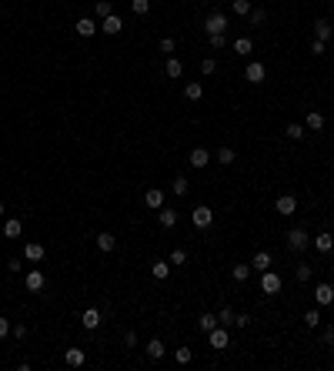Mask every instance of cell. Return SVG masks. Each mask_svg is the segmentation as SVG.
Wrapping results in <instances>:
<instances>
[{
  "label": "cell",
  "mask_w": 334,
  "mask_h": 371,
  "mask_svg": "<svg viewBox=\"0 0 334 371\" xmlns=\"http://www.w3.org/2000/svg\"><path fill=\"white\" fill-rule=\"evenodd\" d=\"M311 248V234L304 227H291L287 231V251H294V254H304Z\"/></svg>",
  "instance_id": "6da1fadb"
},
{
  "label": "cell",
  "mask_w": 334,
  "mask_h": 371,
  "mask_svg": "<svg viewBox=\"0 0 334 371\" xmlns=\"http://www.w3.org/2000/svg\"><path fill=\"white\" fill-rule=\"evenodd\" d=\"M204 30L207 33H224L227 30V17H224L221 10H211V14L204 17Z\"/></svg>",
  "instance_id": "7a4b0ae2"
},
{
  "label": "cell",
  "mask_w": 334,
  "mask_h": 371,
  "mask_svg": "<svg viewBox=\"0 0 334 371\" xmlns=\"http://www.w3.org/2000/svg\"><path fill=\"white\" fill-rule=\"evenodd\" d=\"M191 221H194V227H201V231H204V227L214 224V211L207 208V204H197V208L191 211Z\"/></svg>",
  "instance_id": "3957f363"
},
{
  "label": "cell",
  "mask_w": 334,
  "mask_h": 371,
  "mask_svg": "<svg viewBox=\"0 0 334 371\" xmlns=\"http://www.w3.org/2000/svg\"><path fill=\"white\" fill-rule=\"evenodd\" d=\"M281 284H284V281H281L278 271H271V267H268V271H261V291H264V294H278Z\"/></svg>",
  "instance_id": "277c9868"
},
{
  "label": "cell",
  "mask_w": 334,
  "mask_h": 371,
  "mask_svg": "<svg viewBox=\"0 0 334 371\" xmlns=\"http://www.w3.org/2000/svg\"><path fill=\"white\" fill-rule=\"evenodd\" d=\"M207 341H211V348L224 351V348L231 345V334H227V328H224V324H217L214 331H207Z\"/></svg>",
  "instance_id": "5b68a950"
},
{
  "label": "cell",
  "mask_w": 334,
  "mask_h": 371,
  "mask_svg": "<svg viewBox=\"0 0 334 371\" xmlns=\"http://www.w3.org/2000/svg\"><path fill=\"white\" fill-rule=\"evenodd\" d=\"M264 77H268V67L257 64V60H251V64L244 67V81L247 84H264Z\"/></svg>",
  "instance_id": "8992f818"
},
{
  "label": "cell",
  "mask_w": 334,
  "mask_h": 371,
  "mask_svg": "<svg viewBox=\"0 0 334 371\" xmlns=\"http://www.w3.org/2000/svg\"><path fill=\"white\" fill-rule=\"evenodd\" d=\"M314 301H318V308H327V305H334V284H331V281L318 284V288H314Z\"/></svg>",
  "instance_id": "52a82bcc"
},
{
  "label": "cell",
  "mask_w": 334,
  "mask_h": 371,
  "mask_svg": "<svg viewBox=\"0 0 334 371\" xmlns=\"http://www.w3.org/2000/svg\"><path fill=\"white\" fill-rule=\"evenodd\" d=\"M274 211L284 214V218H287V214H294V211H297V197H294V194H281L278 201H274Z\"/></svg>",
  "instance_id": "ba28073f"
},
{
  "label": "cell",
  "mask_w": 334,
  "mask_h": 371,
  "mask_svg": "<svg viewBox=\"0 0 334 371\" xmlns=\"http://www.w3.org/2000/svg\"><path fill=\"white\" fill-rule=\"evenodd\" d=\"M24 258L30 261V264H40V261L47 258V248L37 244V241H30V244H24Z\"/></svg>",
  "instance_id": "9c48e42d"
},
{
  "label": "cell",
  "mask_w": 334,
  "mask_h": 371,
  "mask_svg": "<svg viewBox=\"0 0 334 371\" xmlns=\"http://www.w3.org/2000/svg\"><path fill=\"white\" fill-rule=\"evenodd\" d=\"M74 30H77V33H80V37H94V33H97V30H101V24H97L94 17H80L77 24H74Z\"/></svg>",
  "instance_id": "30bf717a"
},
{
  "label": "cell",
  "mask_w": 334,
  "mask_h": 371,
  "mask_svg": "<svg viewBox=\"0 0 334 371\" xmlns=\"http://www.w3.org/2000/svg\"><path fill=\"white\" fill-rule=\"evenodd\" d=\"M24 284H27V291H34V294H37V291H44V284H47V278H44V271H37V267H34V271H27Z\"/></svg>",
  "instance_id": "8fae6325"
},
{
  "label": "cell",
  "mask_w": 334,
  "mask_h": 371,
  "mask_svg": "<svg viewBox=\"0 0 334 371\" xmlns=\"http://www.w3.org/2000/svg\"><path fill=\"white\" fill-rule=\"evenodd\" d=\"M311 248L314 251H321V254H327V251L334 248V234H327V231H321L318 238H311Z\"/></svg>",
  "instance_id": "7c38bea8"
},
{
  "label": "cell",
  "mask_w": 334,
  "mask_h": 371,
  "mask_svg": "<svg viewBox=\"0 0 334 371\" xmlns=\"http://www.w3.org/2000/svg\"><path fill=\"white\" fill-rule=\"evenodd\" d=\"M144 204H147V208H154V211H160V208H164V191H160V187L144 191Z\"/></svg>",
  "instance_id": "4fadbf2b"
},
{
  "label": "cell",
  "mask_w": 334,
  "mask_h": 371,
  "mask_svg": "<svg viewBox=\"0 0 334 371\" xmlns=\"http://www.w3.org/2000/svg\"><path fill=\"white\" fill-rule=\"evenodd\" d=\"M101 30H104V33H111V37H114V33H120V30H124V20H120L117 14L104 17V20H101Z\"/></svg>",
  "instance_id": "5bb4252c"
},
{
  "label": "cell",
  "mask_w": 334,
  "mask_h": 371,
  "mask_svg": "<svg viewBox=\"0 0 334 371\" xmlns=\"http://www.w3.org/2000/svg\"><path fill=\"white\" fill-rule=\"evenodd\" d=\"M144 351H147V358H151V361H160V358L167 355V348H164V341H160V338H151Z\"/></svg>",
  "instance_id": "9a60e30c"
},
{
  "label": "cell",
  "mask_w": 334,
  "mask_h": 371,
  "mask_svg": "<svg viewBox=\"0 0 334 371\" xmlns=\"http://www.w3.org/2000/svg\"><path fill=\"white\" fill-rule=\"evenodd\" d=\"M94 241H97V251H104V254H111V251L117 248V241H114V234H111V231H101Z\"/></svg>",
  "instance_id": "2e32d148"
},
{
  "label": "cell",
  "mask_w": 334,
  "mask_h": 371,
  "mask_svg": "<svg viewBox=\"0 0 334 371\" xmlns=\"http://www.w3.org/2000/svg\"><path fill=\"white\" fill-rule=\"evenodd\" d=\"M331 33H334V27L331 24H327V20H324V17H321V20H314V41H331Z\"/></svg>",
  "instance_id": "e0dca14e"
},
{
  "label": "cell",
  "mask_w": 334,
  "mask_h": 371,
  "mask_svg": "<svg viewBox=\"0 0 334 371\" xmlns=\"http://www.w3.org/2000/svg\"><path fill=\"white\" fill-rule=\"evenodd\" d=\"M64 361H67V368H80V364L87 361V355H84L80 348H67V351H64Z\"/></svg>",
  "instance_id": "ac0fdd59"
},
{
  "label": "cell",
  "mask_w": 334,
  "mask_h": 371,
  "mask_svg": "<svg viewBox=\"0 0 334 371\" xmlns=\"http://www.w3.org/2000/svg\"><path fill=\"white\" fill-rule=\"evenodd\" d=\"M20 231H24V224H20L17 218H7V221H4V238H7V241L20 238Z\"/></svg>",
  "instance_id": "d6986e66"
},
{
  "label": "cell",
  "mask_w": 334,
  "mask_h": 371,
  "mask_svg": "<svg viewBox=\"0 0 334 371\" xmlns=\"http://www.w3.org/2000/svg\"><path fill=\"white\" fill-rule=\"evenodd\" d=\"M164 74L171 77V81H177V77L184 74V64L177 60V57H167V64H164Z\"/></svg>",
  "instance_id": "ffe728a7"
},
{
  "label": "cell",
  "mask_w": 334,
  "mask_h": 371,
  "mask_svg": "<svg viewBox=\"0 0 334 371\" xmlns=\"http://www.w3.org/2000/svg\"><path fill=\"white\" fill-rule=\"evenodd\" d=\"M80 321H84V328H87V331L101 328V311H97V308H87V311H84V318H80Z\"/></svg>",
  "instance_id": "44dd1931"
},
{
  "label": "cell",
  "mask_w": 334,
  "mask_h": 371,
  "mask_svg": "<svg viewBox=\"0 0 334 371\" xmlns=\"http://www.w3.org/2000/svg\"><path fill=\"white\" fill-rule=\"evenodd\" d=\"M157 221H160V227H174L177 224V211L174 208H160L157 211Z\"/></svg>",
  "instance_id": "7402d4cb"
},
{
  "label": "cell",
  "mask_w": 334,
  "mask_h": 371,
  "mask_svg": "<svg viewBox=\"0 0 334 371\" xmlns=\"http://www.w3.org/2000/svg\"><path fill=\"white\" fill-rule=\"evenodd\" d=\"M191 164L194 167H207V164H211V154H207L204 147H194L191 151Z\"/></svg>",
  "instance_id": "603a6c76"
},
{
  "label": "cell",
  "mask_w": 334,
  "mask_h": 371,
  "mask_svg": "<svg viewBox=\"0 0 334 371\" xmlns=\"http://www.w3.org/2000/svg\"><path fill=\"white\" fill-rule=\"evenodd\" d=\"M251 267H254V271H268L271 267V254L268 251H257L254 258H251Z\"/></svg>",
  "instance_id": "cb8c5ba5"
},
{
  "label": "cell",
  "mask_w": 334,
  "mask_h": 371,
  "mask_svg": "<svg viewBox=\"0 0 334 371\" xmlns=\"http://www.w3.org/2000/svg\"><path fill=\"white\" fill-rule=\"evenodd\" d=\"M197 328L201 331H214L217 328V315H214V311H204V315L197 318Z\"/></svg>",
  "instance_id": "d4e9b609"
},
{
  "label": "cell",
  "mask_w": 334,
  "mask_h": 371,
  "mask_svg": "<svg viewBox=\"0 0 334 371\" xmlns=\"http://www.w3.org/2000/svg\"><path fill=\"white\" fill-rule=\"evenodd\" d=\"M184 97H187V100H194V104H197L201 97H204V87H201L197 81H191V84H187V87H184Z\"/></svg>",
  "instance_id": "484cf974"
},
{
  "label": "cell",
  "mask_w": 334,
  "mask_h": 371,
  "mask_svg": "<svg viewBox=\"0 0 334 371\" xmlns=\"http://www.w3.org/2000/svg\"><path fill=\"white\" fill-rule=\"evenodd\" d=\"M304 127H308V130H321V127H324V117H321L318 111H311L308 117H304Z\"/></svg>",
  "instance_id": "4316f807"
},
{
  "label": "cell",
  "mask_w": 334,
  "mask_h": 371,
  "mask_svg": "<svg viewBox=\"0 0 334 371\" xmlns=\"http://www.w3.org/2000/svg\"><path fill=\"white\" fill-rule=\"evenodd\" d=\"M234 315H238V311H234L231 305H224L221 311H217V324H224V328H227V324H234Z\"/></svg>",
  "instance_id": "83f0119b"
},
{
  "label": "cell",
  "mask_w": 334,
  "mask_h": 371,
  "mask_svg": "<svg viewBox=\"0 0 334 371\" xmlns=\"http://www.w3.org/2000/svg\"><path fill=\"white\" fill-rule=\"evenodd\" d=\"M151 275L157 278V281H164V278L171 275V264H167V261H154V264H151Z\"/></svg>",
  "instance_id": "f1b7e54d"
},
{
  "label": "cell",
  "mask_w": 334,
  "mask_h": 371,
  "mask_svg": "<svg viewBox=\"0 0 334 371\" xmlns=\"http://www.w3.org/2000/svg\"><path fill=\"white\" fill-rule=\"evenodd\" d=\"M247 275H251V264H234V267H231V278H234L238 284H244Z\"/></svg>",
  "instance_id": "f546056e"
},
{
  "label": "cell",
  "mask_w": 334,
  "mask_h": 371,
  "mask_svg": "<svg viewBox=\"0 0 334 371\" xmlns=\"http://www.w3.org/2000/svg\"><path fill=\"white\" fill-rule=\"evenodd\" d=\"M284 134H287L291 141H301L304 134H308V127H304V124H287V127H284Z\"/></svg>",
  "instance_id": "4dcf8cb0"
},
{
  "label": "cell",
  "mask_w": 334,
  "mask_h": 371,
  "mask_svg": "<svg viewBox=\"0 0 334 371\" xmlns=\"http://www.w3.org/2000/svg\"><path fill=\"white\" fill-rule=\"evenodd\" d=\"M247 17H251V24H254V27H264V24H268V10H264V7H254Z\"/></svg>",
  "instance_id": "1f68e13d"
},
{
  "label": "cell",
  "mask_w": 334,
  "mask_h": 371,
  "mask_svg": "<svg viewBox=\"0 0 334 371\" xmlns=\"http://www.w3.org/2000/svg\"><path fill=\"white\" fill-rule=\"evenodd\" d=\"M234 50H238V54H251V50H254V41H251V37H238V41H234Z\"/></svg>",
  "instance_id": "d6a6232c"
},
{
  "label": "cell",
  "mask_w": 334,
  "mask_h": 371,
  "mask_svg": "<svg viewBox=\"0 0 334 371\" xmlns=\"http://www.w3.org/2000/svg\"><path fill=\"white\" fill-rule=\"evenodd\" d=\"M187 187H191V184H187V178H184V174H177L174 184H171V191H174L177 197H184V194H187Z\"/></svg>",
  "instance_id": "836d02e7"
},
{
  "label": "cell",
  "mask_w": 334,
  "mask_h": 371,
  "mask_svg": "<svg viewBox=\"0 0 334 371\" xmlns=\"http://www.w3.org/2000/svg\"><path fill=\"white\" fill-rule=\"evenodd\" d=\"M174 361L177 364H191L194 361V351H191V348H177V351H174Z\"/></svg>",
  "instance_id": "e575fe53"
},
{
  "label": "cell",
  "mask_w": 334,
  "mask_h": 371,
  "mask_svg": "<svg viewBox=\"0 0 334 371\" xmlns=\"http://www.w3.org/2000/svg\"><path fill=\"white\" fill-rule=\"evenodd\" d=\"M231 10H234L238 17H247L254 7H251V0H234V4H231Z\"/></svg>",
  "instance_id": "d590c367"
},
{
  "label": "cell",
  "mask_w": 334,
  "mask_h": 371,
  "mask_svg": "<svg viewBox=\"0 0 334 371\" xmlns=\"http://www.w3.org/2000/svg\"><path fill=\"white\" fill-rule=\"evenodd\" d=\"M94 14H97V17H101V20H104V17H111V14H114V7H111V4H107V0H97V4H94Z\"/></svg>",
  "instance_id": "8d00e7d4"
},
{
  "label": "cell",
  "mask_w": 334,
  "mask_h": 371,
  "mask_svg": "<svg viewBox=\"0 0 334 371\" xmlns=\"http://www.w3.org/2000/svg\"><path fill=\"white\" fill-rule=\"evenodd\" d=\"M130 10H134L137 17H144L147 10H151V0H130Z\"/></svg>",
  "instance_id": "74e56055"
},
{
  "label": "cell",
  "mask_w": 334,
  "mask_h": 371,
  "mask_svg": "<svg viewBox=\"0 0 334 371\" xmlns=\"http://www.w3.org/2000/svg\"><path fill=\"white\" fill-rule=\"evenodd\" d=\"M234 157H238L234 147H221V151H217V161H221V164H234Z\"/></svg>",
  "instance_id": "f35d334b"
},
{
  "label": "cell",
  "mask_w": 334,
  "mask_h": 371,
  "mask_svg": "<svg viewBox=\"0 0 334 371\" xmlns=\"http://www.w3.org/2000/svg\"><path fill=\"white\" fill-rule=\"evenodd\" d=\"M304 324H308V328H318V324H321V311H318V308H311L308 315H304Z\"/></svg>",
  "instance_id": "ab89813d"
},
{
  "label": "cell",
  "mask_w": 334,
  "mask_h": 371,
  "mask_svg": "<svg viewBox=\"0 0 334 371\" xmlns=\"http://www.w3.org/2000/svg\"><path fill=\"white\" fill-rule=\"evenodd\" d=\"M157 47H160V54H174L177 41H174V37H160V44H157Z\"/></svg>",
  "instance_id": "60d3db41"
},
{
  "label": "cell",
  "mask_w": 334,
  "mask_h": 371,
  "mask_svg": "<svg viewBox=\"0 0 334 371\" xmlns=\"http://www.w3.org/2000/svg\"><path fill=\"white\" fill-rule=\"evenodd\" d=\"M214 71H217V60H214V57H207V60H201V74H204V77H211Z\"/></svg>",
  "instance_id": "b9f144b4"
},
{
  "label": "cell",
  "mask_w": 334,
  "mask_h": 371,
  "mask_svg": "<svg viewBox=\"0 0 334 371\" xmlns=\"http://www.w3.org/2000/svg\"><path fill=\"white\" fill-rule=\"evenodd\" d=\"M184 261H187V251H181V248H177V251H171V264H174V267H181Z\"/></svg>",
  "instance_id": "7bdbcfd3"
},
{
  "label": "cell",
  "mask_w": 334,
  "mask_h": 371,
  "mask_svg": "<svg viewBox=\"0 0 334 371\" xmlns=\"http://www.w3.org/2000/svg\"><path fill=\"white\" fill-rule=\"evenodd\" d=\"M321 345H327V348L334 345V324H327V328H324V334H321Z\"/></svg>",
  "instance_id": "ee69618b"
},
{
  "label": "cell",
  "mask_w": 334,
  "mask_h": 371,
  "mask_svg": "<svg viewBox=\"0 0 334 371\" xmlns=\"http://www.w3.org/2000/svg\"><path fill=\"white\" fill-rule=\"evenodd\" d=\"M294 275H297V281H311V264H301V267H297V271H294Z\"/></svg>",
  "instance_id": "f6af8a7d"
},
{
  "label": "cell",
  "mask_w": 334,
  "mask_h": 371,
  "mask_svg": "<svg viewBox=\"0 0 334 371\" xmlns=\"http://www.w3.org/2000/svg\"><path fill=\"white\" fill-rule=\"evenodd\" d=\"M207 41H211V47H214V50H221L224 47V33H207Z\"/></svg>",
  "instance_id": "bcb514c9"
},
{
  "label": "cell",
  "mask_w": 334,
  "mask_h": 371,
  "mask_svg": "<svg viewBox=\"0 0 334 371\" xmlns=\"http://www.w3.org/2000/svg\"><path fill=\"white\" fill-rule=\"evenodd\" d=\"M7 271H14V275H17V271H24V261H20V258H10L7 261Z\"/></svg>",
  "instance_id": "7dc6e473"
},
{
  "label": "cell",
  "mask_w": 334,
  "mask_h": 371,
  "mask_svg": "<svg viewBox=\"0 0 334 371\" xmlns=\"http://www.w3.org/2000/svg\"><path fill=\"white\" fill-rule=\"evenodd\" d=\"M251 324V315H234V328H247Z\"/></svg>",
  "instance_id": "c3c4849f"
},
{
  "label": "cell",
  "mask_w": 334,
  "mask_h": 371,
  "mask_svg": "<svg viewBox=\"0 0 334 371\" xmlns=\"http://www.w3.org/2000/svg\"><path fill=\"white\" fill-rule=\"evenodd\" d=\"M10 331H14V328H10V321H7V318H0V338H7Z\"/></svg>",
  "instance_id": "681fc988"
},
{
  "label": "cell",
  "mask_w": 334,
  "mask_h": 371,
  "mask_svg": "<svg viewBox=\"0 0 334 371\" xmlns=\"http://www.w3.org/2000/svg\"><path fill=\"white\" fill-rule=\"evenodd\" d=\"M311 54H324V41H311Z\"/></svg>",
  "instance_id": "f907efd6"
},
{
  "label": "cell",
  "mask_w": 334,
  "mask_h": 371,
  "mask_svg": "<svg viewBox=\"0 0 334 371\" xmlns=\"http://www.w3.org/2000/svg\"><path fill=\"white\" fill-rule=\"evenodd\" d=\"M14 338H27V324H14Z\"/></svg>",
  "instance_id": "816d5d0a"
},
{
  "label": "cell",
  "mask_w": 334,
  "mask_h": 371,
  "mask_svg": "<svg viewBox=\"0 0 334 371\" xmlns=\"http://www.w3.org/2000/svg\"><path fill=\"white\" fill-rule=\"evenodd\" d=\"M124 345H127V348L137 345V334H134V331H127V334H124Z\"/></svg>",
  "instance_id": "f5cc1de1"
},
{
  "label": "cell",
  "mask_w": 334,
  "mask_h": 371,
  "mask_svg": "<svg viewBox=\"0 0 334 371\" xmlns=\"http://www.w3.org/2000/svg\"><path fill=\"white\" fill-rule=\"evenodd\" d=\"M0 218H4V204H0Z\"/></svg>",
  "instance_id": "db71d44e"
}]
</instances>
